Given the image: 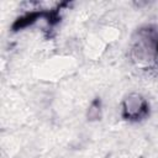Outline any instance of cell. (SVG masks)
Segmentation results:
<instances>
[{
	"instance_id": "cell-3",
	"label": "cell",
	"mask_w": 158,
	"mask_h": 158,
	"mask_svg": "<svg viewBox=\"0 0 158 158\" xmlns=\"http://www.w3.org/2000/svg\"><path fill=\"white\" fill-rule=\"evenodd\" d=\"M100 116H101V101L100 99H95L88 110V120H91V121L99 120Z\"/></svg>"
},
{
	"instance_id": "cell-2",
	"label": "cell",
	"mask_w": 158,
	"mask_h": 158,
	"mask_svg": "<svg viewBox=\"0 0 158 158\" xmlns=\"http://www.w3.org/2000/svg\"><path fill=\"white\" fill-rule=\"evenodd\" d=\"M42 15H43L42 12H36V11L30 12V14H26V15L19 17V19L15 21L12 28H14L15 31H17V30H20V28H25V27H27L28 25H32V23H33L38 17H41Z\"/></svg>"
},
{
	"instance_id": "cell-1",
	"label": "cell",
	"mask_w": 158,
	"mask_h": 158,
	"mask_svg": "<svg viewBox=\"0 0 158 158\" xmlns=\"http://www.w3.org/2000/svg\"><path fill=\"white\" fill-rule=\"evenodd\" d=\"M149 106L147 100L137 93H132L126 96L122 104V116L130 121H138L148 115Z\"/></svg>"
}]
</instances>
